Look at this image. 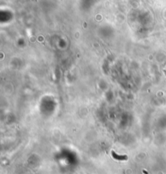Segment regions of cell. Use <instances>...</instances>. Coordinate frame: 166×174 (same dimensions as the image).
Returning <instances> with one entry per match:
<instances>
[{"instance_id":"1","label":"cell","mask_w":166,"mask_h":174,"mask_svg":"<svg viewBox=\"0 0 166 174\" xmlns=\"http://www.w3.org/2000/svg\"><path fill=\"white\" fill-rule=\"evenodd\" d=\"M112 156L115 159L118 160L122 161V160H127L128 159L127 155H121V154H118L117 153H115L114 151H112Z\"/></svg>"}]
</instances>
